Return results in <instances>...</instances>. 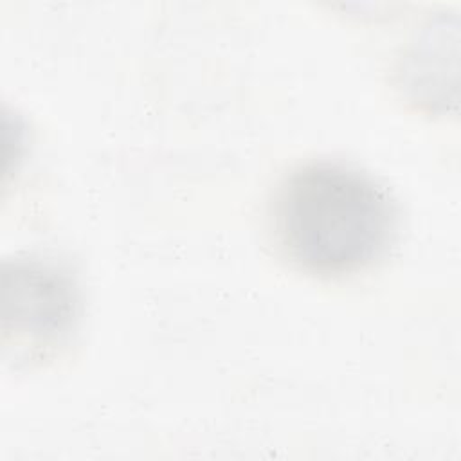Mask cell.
I'll list each match as a JSON object with an SVG mask.
<instances>
[{"mask_svg": "<svg viewBox=\"0 0 461 461\" xmlns=\"http://www.w3.org/2000/svg\"><path fill=\"white\" fill-rule=\"evenodd\" d=\"M270 241L294 270L324 281L378 267L402 229L389 187L366 169L313 158L277 182L267 211Z\"/></svg>", "mask_w": 461, "mask_h": 461, "instance_id": "6da1fadb", "label": "cell"}, {"mask_svg": "<svg viewBox=\"0 0 461 461\" xmlns=\"http://www.w3.org/2000/svg\"><path fill=\"white\" fill-rule=\"evenodd\" d=\"M81 319V292L65 267L49 259H16L4 267V340L14 362L41 364L72 340Z\"/></svg>", "mask_w": 461, "mask_h": 461, "instance_id": "7a4b0ae2", "label": "cell"}]
</instances>
